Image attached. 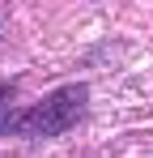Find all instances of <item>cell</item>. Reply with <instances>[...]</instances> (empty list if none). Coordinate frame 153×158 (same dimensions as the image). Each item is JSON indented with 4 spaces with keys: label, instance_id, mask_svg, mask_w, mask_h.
I'll list each match as a JSON object with an SVG mask.
<instances>
[{
    "label": "cell",
    "instance_id": "obj_1",
    "mask_svg": "<svg viewBox=\"0 0 153 158\" xmlns=\"http://www.w3.org/2000/svg\"><path fill=\"white\" fill-rule=\"evenodd\" d=\"M81 98H85V90H81V85H68V90L51 94L47 103H38L30 115H22L17 128L30 132V137H55V132H64L76 115H81Z\"/></svg>",
    "mask_w": 153,
    "mask_h": 158
},
{
    "label": "cell",
    "instance_id": "obj_2",
    "mask_svg": "<svg viewBox=\"0 0 153 158\" xmlns=\"http://www.w3.org/2000/svg\"><path fill=\"white\" fill-rule=\"evenodd\" d=\"M0 128H13V111H9V90L0 85Z\"/></svg>",
    "mask_w": 153,
    "mask_h": 158
}]
</instances>
